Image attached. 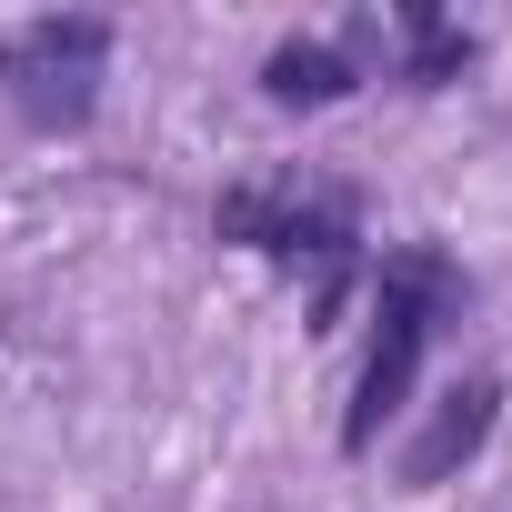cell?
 <instances>
[{"instance_id":"4","label":"cell","mask_w":512,"mask_h":512,"mask_svg":"<svg viewBox=\"0 0 512 512\" xmlns=\"http://www.w3.org/2000/svg\"><path fill=\"white\" fill-rule=\"evenodd\" d=\"M492 422H502V382L492 372H472V382H452L442 402H432V422L412 432V452H402V492H432V482H452L482 442H492Z\"/></svg>"},{"instance_id":"3","label":"cell","mask_w":512,"mask_h":512,"mask_svg":"<svg viewBox=\"0 0 512 512\" xmlns=\"http://www.w3.org/2000/svg\"><path fill=\"white\" fill-rule=\"evenodd\" d=\"M101 81H111V21H91V11L0 31V91H11V111L31 131H81L101 111Z\"/></svg>"},{"instance_id":"5","label":"cell","mask_w":512,"mask_h":512,"mask_svg":"<svg viewBox=\"0 0 512 512\" xmlns=\"http://www.w3.org/2000/svg\"><path fill=\"white\" fill-rule=\"evenodd\" d=\"M262 91H272L282 111H332V101L362 91V61L332 51V41H282V51L262 61Z\"/></svg>"},{"instance_id":"1","label":"cell","mask_w":512,"mask_h":512,"mask_svg":"<svg viewBox=\"0 0 512 512\" xmlns=\"http://www.w3.org/2000/svg\"><path fill=\"white\" fill-rule=\"evenodd\" d=\"M472 302V282L452 272L442 241H392L382 272H372V352H362V382H352V412H342V452L362 462L402 412H412V382H422V352L432 332Z\"/></svg>"},{"instance_id":"6","label":"cell","mask_w":512,"mask_h":512,"mask_svg":"<svg viewBox=\"0 0 512 512\" xmlns=\"http://www.w3.org/2000/svg\"><path fill=\"white\" fill-rule=\"evenodd\" d=\"M402 41H412V51H402V81H412V91H442V81L472 71V31H452L442 11H422V0L402 11Z\"/></svg>"},{"instance_id":"2","label":"cell","mask_w":512,"mask_h":512,"mask_svg":"<svg viewBox=\"0 0 512 512\" xmlns=\"http://www.w3.org/2000/svg\"><path fill=\"white\" fill-rule=\"evenodd\" d=\"M221 241H251V251H272V262H312V312L332 322L352 272H362V201L322 171H262V181H231L221 191Z\"/></svg>"}]
</instances>
